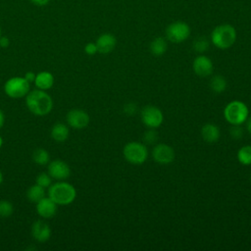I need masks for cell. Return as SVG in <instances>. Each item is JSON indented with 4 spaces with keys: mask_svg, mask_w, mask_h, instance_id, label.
<instances>
[{
    "mask_svg": "<svg viewBox=\"0 0 251 251\" xmlns=\"http://www.w3.org/2000/svg\"><path fill=\"white\" fill-rule=\"evenodd\" d=\"M25 98L27 110L34 116H46L53 109V100L45 90L37 88L29 90Z\"/></svg>",
    "mask_w": 251,
    "mask_h": 251,
    "instance_id": "6da1fadb",
    "label": "cell"
},
{
    "mask_svg": "<svg viewBox=\"0 0 251 251\" xmlns=\"http://www.w3.org/2000/svg\"><path fill=\"white\" fill-rule=\"evenodd\" d=\"M47 196L50 197L58 206H68L75 200L76 190L70 182L57 180L48 187Z\"/></svg>",
    "mask_w": 251,
    "mask_h": 251,
    "instance_id": "7a4b0ae2",
    "label": "cell"
},
{
    "mask_svg": "<svg viewBox=\"0 0 251 251\" xmlns=\"http://www.w3.org/2000/svg\"><path fill=\"white\" fill-rule=\"evenodd\" d=\"M211 40L219 49H228L236 40V30L231 25H220L213 29Z\"/></svg>",
    "mask_w": 251,
    "mask_h": 251,
    "instance_id": "3957f363",
    "label": "cell"
},
{
    "mask_svg": "<svg viewBox=\"0 0 251 251\" xmlns=\"http://www.w3.org/2000/svg\"><path fill=\"white\" fill-rule=\"evenodd\" d=\"M248 115V107L245 103L239 100L229 102L224 110L225 119L230 125H242L247 120Z\"/></svg>",
    "mask_w": 251,
    "mask_h": 251,
    "instance_id": "277c9868",
    "label": "cell"
},
{
    "mask_svg": "<svg viewBox=\"0 0 251 251\" xmlns=\"http://www.w3.org/2000/svg\"><path fill=\"white\" fill-rule=\"evenodd\" d=\"M30 90V83L24 76H12L4 83L5 94L13 99L26 96Z\"/></svg>",
    "mask_w": 251,
    "mask_h": 251,
    "instance_id": "5b68a950",
    "label": "cell"
},
{
    "mask_svg": "<svg viewBox=\"0 0 251 251\" xmlns=\"http://www.w3.org/2000/svg\"><path fill=\"white\" fill-rule=\"evenodd\" d=\"M123 154L128 163L133 165H141L147 160L148 150L144 143L130 141L125 145Z\"/></svg>",
    "mask_w": 251,
    "mask_h": 251,
    "instance_id": "8992f818",
    "label": "cell"
},
{
    "mask_svg": "<svg viewBox=\"0 0 251 251\" xmlns=\"http://www.w3.org/2000/svg\"><path fill=\"white\" fill-rule=\"evenodd\" d=\"M190 35L189 25L180 21L170 24L166 28V38L173 43H180L186 40Z\"/></svg>",
    "mask_w": 251,
    "mask_h": 251,
    "instance_id": "52a82bcc",
    "label": "cell"
},
{
    "mask_svg": "<svg viewBox=\"0 0 251 251\" xmlns=\"http://www.w3.org/2000/svg\"><path fill=\"white\" fill-rule=\"evenodd\" d=\"M141 121L149 128L159 127L164 121V115L162 111L152 105H148L141 110Z\"/></svg>",
    "mask_w": 251,
    "mask_h": 251,
    "instance_id": "ba28073f",
    "label": "cell"
},
{
    "mask_svg": "<svg viewBox=\"0 0 251 251\" xmlns=\"http://www.w3.org/2000/svg\"><path fill=\"white\" fill-rule=\"evenodd\" d=\"M90 122L89 115L82 109H72L66 115V124L71 128H85Z\"/></svg>",
    "mask_w": 251,
    "mask_h": 251,
    "instance_id": "9c48e42d",
    "label": "cell"
},
{
    "mask_svg": "<svg viewBox=\"0 0 251 251\" xmlns=\"http://www.w3.org/2000/svg\"><path fill=\"white\" fill-rule=\"evenodd\" d=\"M47 173L52 179L66 180L71 176V168L67 162L56 159L47 164Z\"/></svg>",
    "mask_w": 251,
    "mask_h": 251,
    "instance_id": "30bf717a",
    "label": "cell"
},
{
    "mask_svg": "<svg viewBox=\"0 0 251 251\" xmlns=\"http://www.w3.org/2000/svg\"><path fill=\"white\" fill-rule=\"evenodd\" d=\"M175 150L172 146L160 143L157 144L152 150V157L155 162L160 165H168L171 164L175 160Z\"/></svg>",
    "mask_w": 251,
    "mask_h": 251,
    "instance_id": "8fae6325",
    "label": "cell"
},
{
    "mask_svg": "<svg viewBox=\"0 0 251 251\" xmlns=\"http://www.w3.org/2000/svg\"><path fill=\"white\" fill-rule=\"evenodd\" d=\"M32 238L38 243H44L51 237V227L44 220H36L30 227Z\"/></svg>",
    "mask_w": 251,
    "mask_h": 251,
    "instance_id": "7c38bea8",
    "label": "cell"
},
{
    "mask_svg": "<svg viewBox=\"0 0 251 251\" xmlns=\"http://www.w3.org/2000/svg\"><path fill=\"white\" fill-rule=\"evenodd\" d=\"M57 209L58 205L48 196L43 197L35 203V210L37 215L44 220L53 218L57 213Z\"/></svg>",
    "mask_w": 251,
    "mask_h": 251,
    "instance_id": "4fadbf2b",
    "label": "cell"
},
{
    "mask_svg": "<svg viewBox=\"0 0 251 251\" xmlns=\"http://www.w3.org/2000/svg\"><path fill=\"white\" fill-rule=\"evenodd\" d=\"M192 68L194 73L201 77H206L213 73V63L210 58L204 55L197 56L192 64Z\"/></svg>",
    "mask_w": 251,
    "mask_h": 251,
    "instance_id": "5bb4252c",
    "label": "cell"
},
{
    "mask_svg": "<svg viewBox=\"0 0 251 251\" xmlns=\"http://www.w3.org/2000/svg\"><path fill=\"white\" fill-rule=\"evenodd\" d=\"M117 39L112 33H102L95 41L97 46L98 53L100 54H109L111 53L116 47Z\"/></svg>",
    "mask_w": 251,
    "mask_h": 251,
    "instance_id": "9a60e30c",
    "label": "cell"
},
{
    "mask_svg": "<svg viewBox=\"0 0 251 251\" xmlns=\"http://www.w3.org/2000/svg\"><path fill=\"white\" fill-rule=\"evenodd\" d=\"M54 82H55L54 75L50 72H47V71H42V72H39L38 74H36L35 79L33 81V83L37 89H41V90H45V91L52 88V86L54 85Z\"/></svg>",
    "mask_w": 251,
    "mask_h": 251,
    "instance_id": "2e32d148",
    "label": "cell"
},
{
    "mask_svg": "<svg viewBox=\"0 0 251 251\" xmlns=\"http://www.w3.org/2000/svg\"><path fill=\"white\" fill-rule=\"evenodd\" d=\"M221 135L220 128L217 125L208 123L205 124L201 128V136L207 143H215L219 140Z\"/></svg>",
    "mask_w": 251,
    "mask_h": 251,
    "instance_id": "e0dca14e",
    "label": "cell"
},
{
    "mask_svg": "<svg viewBox=\"0 0 251 251\" xmlns=\"http://www.w3.org/2000/svg\"><path fill=\"white\" fill-rule=\"evenodd\" d=\"M69 134H70V127L67 124L59 122L54 124L53 126L51 127V131H50L51 138L58 143L65 142L68 139Z\"/></svg>",
    "mask_w": 251,
    "mask_h": 251,
    "instance_id": "ac0fdd59",
    "label": "cell"
},
{
    "mask_svg": "<svg viewBox=\"0 0 251 251\" xmlns=\"http://www.w3.org/2000/svg\"><path fill=\"white\" fill-rule=\"evenodd\" d=\"M149 48L152 55L156 57H160L164 55L168 49L167 40L164 37H156L151 41Z\"/></svg>",
    "mask_w": 251,
    "mask_h": 251,
    "instance_id": "d6986e66",
    "label": "cell"
},
{
    "mask_svg": "<svg viewBox=\"0 0 251 251\" xmlns=\"http://www.w3.org/2000/svg\"><path fill=\"white\" fill-rule=\"evenodd\" d=\"M45 196H46L45 188L41 187L36 183L33 185H30L26 190V198L29 202H32V203L38 202L40 199H42Z\"/></svg>",
    "mask_w": 251,
    "mask_h": 251,
    "instance_id": "ffe728a7",
    "label": "cell"
},
{
    "mask_svg": "<svg viewBox=\"0 0 251 251\" xmlns=\"http://www.w3.org/2000/svg\"><path fill=\"white\" fill-rule=\"evenodd\" d=\"M32 161L39 166H46L50 162V154L44 148H35L31 155Z\"/></svg>",
    "mask_w": 251,
    "mask_h": 251,
    "instance_id": "44dd1931",
    "label": "cell"
},
{
    "mask_svg": "<svg viewBox=\"0 0 251 251\" xmlns=\"http://www.w3.org/2000/svg\"><path fill=\"white\" fill-rule=\"evenodd\" d=\"M226 85H227L226 80L223 75H217L211 78L210 87H211L212 91L215 93H222L223 91L226 90Z\"/></svg>",
    "mask_w": 251,
    "mask_h": 251,
    "instance_id": "7402d4cb",
    "label": "cell"
},
{
    "mask_svg": "<svg viewBox=\"0 0 251 251\" xmlns=\"http://www.w3.org/2000/svg\"><path fill=\"white\" fill-rule=\"evenodd\" d=\"M237 160L242 165H251V145H244L237 151Z\"/></svg>",
    "mask_w": 251,
    "mask_h": 251,
    "instance_id": "603a6c76",
    "label": "cell"
},
{
    "mask_svg": "<svg viewBox=\"0 0 251 251\" xmlns=\"http://www.w3.org/2000/svg\"><path fill=\"white\" fill-rule=\"evenodd\" d=\"M14 213V205L8 200H0V218H8Z\"/></svg>",
    "mask_w": 251,
    "mask_h": 251,
    "instance_id": "cb8c5ba5",
    "label": "cell"
},
{
    "mask_svg": "<svg viewBox=\"0 0 251 251\" xmlns=\"http://www.w3.org/2000/svg\"><path fill=\"white\" fill-rule=\"evenodd\" d=\"M35 183L40 185L43 188H47L52 184V177L48 173H41L36 176L35 177Z\"/></svg>",
    "mask_w": 251,
    "mask_h": 251,
    "instance_id": "d4e9b609",
    "label": "cell"
},
{
    "mask_svg": "<svg viewBox=\"0 0 251 251\" xmlns=\"http://www.w3.org/2000/svg\"><path fill=\"white\" fill-rule=\"evenodd\" d=\"M209 48V41L206 37L201 36L194 40L193 42V49L198 53H203Z\"/></svg>",
    "mask_w": 251,
    "mask_h": 251,
    "instance_id": "484cf974",
    "label": "cell"
},
{
    "mask_svg": "<svg viewBox=\"0 0 251 251\" xmlns=\"http://www.w3.org/2000/svg\"><path fill=\"white\" fill-rule=\"evenodd\" d=\"M142 140L146 144H154L158 140V133L155 130V128H149L147 131L143 133Z\"/></svg>",
    "mask_w": 251,
    "mask_h": 251,
    "instance_id": "4316f807",
    "label": "cell"
},
{
    "mask_svg": "<svg viewBox=\"0 0 251 251\" xmlns=\"http://www.w3.org/2000/svg\"><path fill=\"white\" fill-rule=\"evenodd\" d=\"M229 134L233 139H240L243 136V128L240 126V125H231Z\"/></svg>",
    "mask_w": 251,
    "mask_h": 251,
    "instance_id": "83f0119b",
    "label": "cell"
},
{
    "mask_svg": "<svg viewBox=\"0 0 251 251\" xmlns=\"http://www.w3.org/2000/svg\"><path fill=\"white\" fill-rule=\"evenodd\" d=\"M137 111V106L133 102H128L124 106V112L128 116H133Z\"/></svg>",
    "mask_w": 251,
    "mask_h": 251,
    "instance_id": "f1b7e54d",
    "label": "cell"
},
{
    "mask_svg": "<svg viewBox=\"0 0 251 251\" xmlns=\"http://www.w3.org/2000/svg\"><path fill=\"white\" fill-rule=\"evenodd\" d=\"M84 52L89 55V56H92V55H95L98 50H97V46L94 42H89L87 43L85 46H84Z\"/></svg>",
    "mask_w": 251,
    "mask_h": 251,
    "instance_id": "f546056e",
    "label": "cell"
},
{
    "mask_svg": "<svg viewBox=\"0 0 251 251\" xmlns=\"http://www.w3.org/2000/svg\"><path fill=\"white\" fill-rule=\"evenodd\" d=\"M35 75H36V74H34L33 72H26L25 74V75H24V77L29 82V83H33V81H34V79H35Z\"/></svg>",
    "mask_w": 251,
    "mask_h": 251,
    "instance_id": "4dcf8cb0",
    "label": "cell"
},
{
    "mask_svg": "<svg viewBox=\"0 0 251 251\" xmlns=\"http://www.w3.org/2000/svg\"><path fill=\"white\" fill-rule=\"evenodd\" d=\"M10 45V40L7 36L1 35L0 36V47L2 48H7Z\"/></svg>",
    "mask_w": 251,
    "mask_h": 251,
    "instance_id": "1f68e13d",
    "label": "cell"
},
{
    "mask_svg": "<svg viewBox=\"0 0 251 251\" xmlns=\"http://www.w3.org/2000/svg\"><path fill=\"white\" fill-rule=\"evenodd\" d=\"M32 4H34L35 6H45V5H47L49 2H50V0H29Z\"/></svg>",
    "mask_w": 251,
    "mask_h": 251,
    "instance_id": "d6a6232c",
    "label": "cell"
},
{
    "mask_svg": "<svg viewBox=\"0 0 251 251\" xmlns=\"http://www.w3.org/2000/svg\"><path fill=\"white\" fill-rule=\"evenodd\" d=\"M4 124H5V115L3 111L0 109V129L3 127Z\"/></svg>",
    "mask_w": 251,
    "mask_h": 251,
    "instance_id": "836d02e7",
    "label": "cell"
},
{
    "mask_svg": "<svg viewBox=\"0 0 251 251\" xmlns=\"http://www.w3.org/2000/svg\"><path fill=\"white\" fill-rule=\"evenodd\" d=\"M245 122H246V128H247V131L251 134V117H250V118H247V120H246Z\"/></svg>",
    "mask_w": 251,
    "mask_h": 251,
    "instance_id": "e575fe53",
    "label": "cell"
},
{
    "mask_svg": "<svg viewBox=\"0 0 251 251\" xmlns=\"http://www.w3.org/2000/svg\"><path fill=\"white\" fill-rule=\"evenodd\" d=\"M3 179H4V176H3L2 172L0 171V185H1V184H2V182H3Z\"/></svg>",
    "mask_w": 251,
    "mask_h": 251,
    "instance_id": "d590c367",
    "label": "cell"
},
{
    "mask_svg": "<svg viewBox=\"0 0 251 251\" xmlns=\"http://www.w3.org/2000/svg\"><path fill=\"white\" fill-rule=\"evenodd\" d=\"M2 145H3V138H2V136L0 135V148L2 147Z\"/></svg>",
    "mask_w": 251,
    "mask_h": 251,
    "instance_id": "8d00e7d4",
    "label": "cell"
},
{
    "mask_svg": "<svg viewBox=\"0 0 251 251\" xmlns=\"http://www.w3.org/2000/svg\"><path fill=\"white\" fill-rule=\"evenodd\" d=\"M2 34H1V26H0V36H1Z\"/></svg>",
    "mask_w": 251,
    "mask_h": 251,
    "instance_id": "74e56055",
    "label": "cell"
},
{
    "mask_svg": "<svg viewBox=\"0 0 251 251\" xmlns=\"http://www.w3.org/2000/svg\"><path fill=\"white\" fill-rule=\"evenodd\" d=\"M250 180H251V175H250Z\"/></svg>",
    "mask_w": 251,
    "mask_h": 251,
    "instance_id": "f35d334b",
    "label": "cell"
}]
</instances>
